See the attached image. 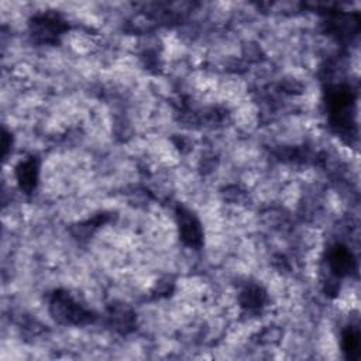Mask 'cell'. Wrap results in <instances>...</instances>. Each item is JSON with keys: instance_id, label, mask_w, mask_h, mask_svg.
<instances>
[{"instance_id": "1", "label": "cell", "mask_w": 361, "mask_h": 361, "mask_svg": "<svg viewBox=\"0 0 361 361\" xmlns=\"http://www.w3.org/2000/svg\"><path fill=\"white\" fill-rule=\"evenodd\" d=\"M51 312L58 322L65 324H80L87 322L90 316L89 312L65 292H55L51 300Z\"/></svg>"}, {"instance_id": "2", "label": "cell", "mask_w": 361, "mask_h": 361, "mask_svg": "<svg viewBox=\"0 0 361 361\" xmlns=\"http://www.w3.org/2000/svg\"><path fill=\"white\" fill-rule=\"evenodd\" d=\"M176 219H178L179 234L182 241L189 247L199 248L202 245L203 233H202L200 221L196 219V216L185 207H178Z\"/></svg>"}, {"instance_id": "3", "label": "cell", "mask_w": 361, "mask_h": 361, "mask_svg": "<svg viewBox=\"0 0 361 361\" xmlns=\"http://www.w3.org/2000/svg\"><path fill=\"white\" fill-rule=\"evenodd\" d=\"M329 265L333 274H336L337 276H344L353 271L354 257L347 247L336 244L329 251Z\"/></svg>"}, {"instance_id": "4", "label": "cell", "mask_w": 361, "mask_h": 361, "mask_svg": "<svg viewBox=\"0 0 361 361\" xmlns=\"http://www.w3.org/2000/svg\"><path fill=\"white\" fill-rule=\"evenodd\" d=\"M16 176L18 180V185L23 190L30 193L38 180V162L35 158H28L25 161H21L16 168Z\"/></svg>"}, {"instance_id": "5", "label": "cell", "mask_w": 361, "mask_h": 361, "mask_svg": "<svg viewBox=\"0 0 361 361\" xmlns=\"http://www.w3.org/2000/svg\"><path fill=\"white\" fill-rule=\"evenodd\" d=\"M343 353L347 360H358L360 357V333L353 326H348L343 333Z\"/></svg>"}, {"instance_id": "6", "label": "cell", "mask_w": 361, "mask_h": 361, "mask_svg": "<svg viewBox=\"0 0 361 361\" xmlns=\"http://www.w3.org/2000/svg\"><path fill=\"white\" fill-rule=\"evenodd\" d=\"M244 298H245V299H243L244 306H247V307L261 306V303L264 300V293L259 290V288H251L244 292Z\"/></svg>"}]
</instances>
